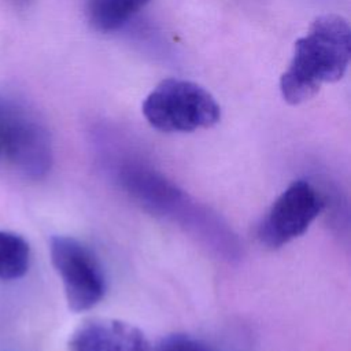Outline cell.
Masks as SVG:
<instances>
[{"instance_id":"cell-5","label":"cell","mask_w":351,"mask_h":351,"mask_svg":"<svg viewBox=\"0 0 351 351\" xmlns=\"http://www.w3.org/2000/svg\"><path fill=\"white\" fill-rule=\"evenodd\" d=\"M51 262L58 273L70 310L75 313L93 308L106 293V278L96 255L71 236H52Z\"/></svg>"},{"instance_id":"cell-1","label":"cell","mask_w":351,"mask_h":351,"mask_svg":"<svg viewBox=\"0 0 351 351\" xmlns=\"http://www.w3.org/2000/svg\"><path fill=\"white\" fill-rule=\"evenodd\" d=\"M351 58V29L336 14L317 16L295 43L292 59L280 77L282 99L292 106L313 99L324 84L339 81Z\"/></svg>"},{"instance_id":"cell-3","label":"cell","mask_w":351,"mask_h":351,"mask_svg":"<svg viewBox=\"0 0 351 351\" xmlns=\"http://www.w3.org/2000/svg\"><path fill=\"white\" fill-rule=\"evenodd\" d=\"M141 111L147 122L165 133H189L214 126L221 107L202 85L189 80L165 78L144 99Z\"/></svg>"},{"instance_id":"cell-2","label":"cell","mask_w":351,"mask_h":351,"mask_svg":"<svg viewBox=\"0 0 351 351\" xmlns=\"http://www.w3.org/2000/svg\"><path fill=\"white\" fill-rule=\"evenodd\" d=\"M115 176L126 193L144 208L186 226L226 258L236 254L234 234L225 223L151 166L125 158L115 163Z\"/></svg>"},{"instance_id":"cell-10","label":"cell","mask_w":351,"mask_h":351,"mask_svg":"<svg viewBox=\"0 0 351 351\" xmlns=\"http://www.w3.org/2000/svg\"><path fill=\"white\" fill-rule=\"evenodd\" d=\"M154 351H217V350H214L208 343L197 337H193L185 333H174L162 339Z\"/></svg>"},{"instance_id":"cell-9","label":"cell","mask_w":351,"mask_h":351,"mask_svg":"<svg viewBox=\"0 0 351 351\" xmlns=\"http://www.w3.org/2000/svg\"><path fill=\"white\" fill-rule=\"evenodd\" d=\"M30 263L27 241L12 232L0 230V280H16L26 274Z\"/></svg>"},{"instance_id":"cell-7","label":"cell","mask_w":351,"mask_h":351,"mask_svg":"<svg viewBox=\"0 0 351 351\" xmlns=\"http://www.w3.org/2000/svg\"><path fill=\"white\" fill-rule=\"evenodd\" d=\"M70 351H154L145 335L114 318H92L71 335Z\"/></svg>"},{"instance_id":"cell-4","label":"cell","mask_w":351,"mask_h":351,"mask_svg":"<svg viewBox=\"0 0 351 351\" xmlns=\"http://www.w3.org/2000/svg\"><path fill=\"white\" fill-rule=\"evenodd\" d=\"M0 151L23 178H44L53 162L49 132L41 118L23 101L0 97Z\"/></svg>"},{"instance_id":"cell-6","label":"cell","mask_w":351,"mask_h":351,"mask_svg":"<svg viewBox=\"0 0 351 351\" xmlns=\"http://www.w3.org/2000/svg\"><path fill=\"white\" fill-rule=\"evenodd\" d=\"M325 210V195L306 180L289 184L258 225L262 245L276 250L302 236Z\"/></svg>"},{"instance_id":"cell-8","label":"cell","mask_w":351,"mask_h":351,"mask_svg":"<svg viewBox=\"0 0 351 351\" xmlns=\"http://www.w3.org/2000/svg\"><path fill=\"white\" fill-rule=\"evenodd\" d=\"M149 0H86V18L101 33L115 32L129 23Z\"/></svg>"}]
</instances>
